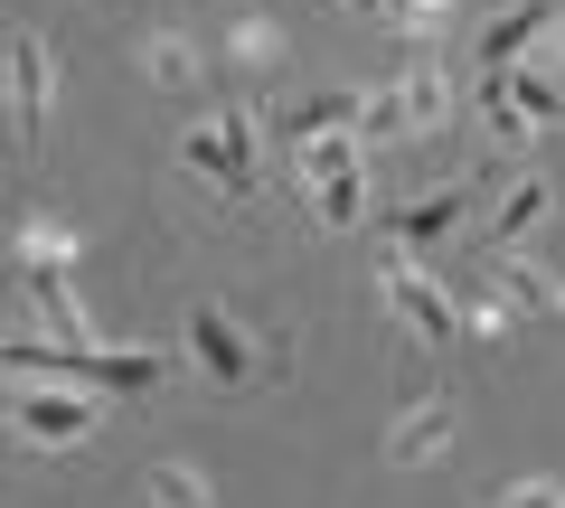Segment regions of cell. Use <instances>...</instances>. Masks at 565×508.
<instances>
[{
    "label": "cell",
    "mask_w": 565,
    "mask_h": 508,
    "mask_svg": "<svg viewBox=\"0 0 565 508\" xmlns=\"http://www.w3.org/2000/svg\"><path fill=\"white\" fill-rule=\"evenodd\" d=\"M20 302L39 311L47 329H57V348H95V321H85L76 292H66V264H47V255H20Z\"/></svg>",
    "instance_id": "cell-6"
},
{
    "label": "cell",
    "mask_w": 565,
    "mask_h": 508,
    "mask_svg": "<svg viewBox=\"0 0 565 508\" xmlns=\"http://www.w3.org/2000/svg\"><path fill=\"white\" fill-rule=\"evenodd\" d=\"M359 114H367V95L330 85V95L282 104V114H274V132H282V151H311V142H330V132H359Z\"/></svg>",
    "instance_id": "cell-7"
},
{
    "label": "cell",
    "mask_w": 565,
    "mask_h": 508,
    "mask_svg": "<svg viewBox=\"0 0 565 508\" xmlns=\"http://www.w3.org/2000/svg\"><path fill=\"white\" fill-rule=\"evenodd\" d=\"M95 414H104V396L95 387H57V377H20V396H10V433L39 443V452L95 443Z\"/></svg>",
    "instance_id": "cell-1"
},
{
    "label": "cell",
    "mask_w": 565,
    "mask_h": 508,
    "mask_svg": "<svg viewBox=\"0 0 565 508\" xmlns=\"http://www.w3.org/2000/svg\"><path fill=\"white\" fill-rule=\"evenodd\" d=\"M189 358H199L217 387H255V377H264L255 339H245V321H236L226 302H199V311H189Z\"/></svg>",
    "instance_id": "cell-5"
},
{
    "label": "cell",
    "mask_w": 565,
    "mask_h": 508,
    "mask_svg": "<svg viewBox=\"0 0 565 508\" xmlns=\"http://www.w3.org/2000/svg\"><path fill=\"white\" fill-rule=\"evenodd\" d=\"M349 10H367V20H396V0H349Z\"/></svg>",
    "instance_id": "cell-19"
},
{
    "label": "cell",
    "mask_w": 565,
    "mask_h": 508,
    "mask_svg": "<svg viewBox=\"0 0 565 508\" xmlns=\"http://www.w3.org/2000/svg\"><path fill=\"white\" fill-rule=\"evenodd\" d=\"M444 443H452V406H444V396H434V406H415L396 433H386V452H396V462H434Z\"/></svg>",
    "instance_id": "cell-13"
},
{
    "label": "cell",
    "mask_w": 565,
    "mask_h": 508,
    "mask_svg": "<svg viewBox=\"0 0 565 508\" xmlns=\"http://www.w3.org/2000/svg\"><path fill=\"white\" fill-rule=\"evenodd\" d=\"M462 207H471V188H462V180H452V188H434V198H415V207L396 217V245H405V255H434V245H444L452 226H462Z\"/></svg>",
    "instance_id": "cell-11"
},
{
    "label": "cell",
    "mask_w": 565,
    "mask_h": 508,
    "mask_svg": "<svg viewBox=\"0 0 565 508\" xmlns=\"http://www.w3.org/2000/svg\"><path fill=\"white\" fill-rule=\"evenodd\" d=\"M500 85H509V104H519V114H527V122H537V132H546V122H556V114H565V104H556V76H546V66H537V57H527V66H509V76H500Z\"/></svg>",
    "instance_id": "cell-14"
},
{
    "label": "cell",
    "mask_w": 565,
    "mask_h": 508,
    "mask_svg": "<svg viewBox=\"0 0 565 508\" xmlns=\"http://www.w3.org/2000/svg\"><path fill=\"white\" fill-rule=\"evenodd\" d=\"M481 122H490V142H500V151H509V142H527V132H537V122H527L519 104H509V85H500V76L481 85Z\"/></svg>",
    "instance_id": "cell-15"
},
{
    "label": "cell",
    "mask_w": 565,
    "mask_h": 508,
    "mask_svg": "<svg viewBox=\"0 0 565 508\" xmlns=\"http://www.w3.org/2000/svg\"><path fill=\"white\" fill-rule=\"evenodd\" d=\"M151 508H217V499H207V480H199V471L161 462V471H151Z\"/></svg>",
    "instance_id": "cell-16"
},
{
    "label": "cell",
    "mask_w": 565,
    "mask_h": 508,
    "mask_svg": "<svg viewBox=\"0 0 565 508\" xmlns=\"http://www.w3.org/2000/svg\"><path fill=\"white\" fill-rule=\"evenodd\" d=\"M10 122H20V142H39V122H47V47H39V29H10Z\"/></svg>",
    "instance_id": "cell-8"
},
{
    "label": "cell",
    "mask_w": 565,
    "mask_h": 508,
    "mask_svg": "<svg viewBox=\"0 0 565 508\" xmlns=\"http://www.w3.org/2000/svg\"><path fill=\"white\" fill-rule=\"evenodd\" d=\"M377 292H386V311H396V321L415 329V339H434V348H444V339H462V311H452V292L434 283V273H424L415 255H405V245H396V255H377Z\"/></svg>",
    "instance_id": "cell-3"
},
{
    "label": "cell",
    "mask_w": 565,
    "mask_h": 508,
    "mask_svg": "<svg viewBox=\"0 0 565 508\" xmlns=\"http://www.w3.org/2000/svg\"><path fill=\"white\" fill-rule=\"evenodd\" d=\"M180 170L189 180H217L226 198H245V188H255V114H245V104H217L207 122H189Z\"/></svg>",
    "instance_id": "cell-2"
},
{
    "label": "cell",
    "mask_w": 565,
    "mask_h": 508,
    "mask_svg": "<svg viewBox=\"0 0 565 508\" xmlns=\"http://www.w3.org/2000/svg\"><path fill=\"white\" fill-rule=\"evenodd\" d=\"M556 29V0H519L509 20H490L481 29V76H509V66H527V47Z\"/></svg>",
    "instance_id": "cell-9"
},
{
    "label": "cell",
    "mask_w": 565,
    "mask_h": 508,
    "mask_svg": "<svg viewBox=\"0 0 565 508\" xmlns=\"http://www.w3.org/2000/svg\"><path fill=\"white\" fill-rule=\"evenodd\" d=\"M396 104H405V132H452V114H462V95H452L444 66H415V76L396 85Z\"/></svg>",
    "instance_id": "cell-12"
},
{
    "label": "cell",
    "mask_w": 565,
    "mask_h": 508,
    "mask_svg": "<svg viewBox=\"0 0 565 508\" xmlns=\"http://www.w3.org/2000/svg\"><path fill=\"white\" fill-rule=\"evenodd\" d=\"M151 76L161 85H199V57H189L180 39H151Z\"/></svg>",
    "instance_id": "cell-17"
},
{
    "label": "cell",
    "mask_w": 565,
    "mask_h": 508,
    "mask_svg": "<svg viewBox=\"0 0 565 508\" xmlns=\"http://www.w3.org/2000/svg\"><path fill=\"white\" fill-rule=\"evenodd\" d=\"M302 180H311V217L321 226H359L367 217V180H359V132H330V142L302 151Z\"/></svg>",
    "instance_id": "cell-4"
},
{
    "label": "cell",
    "mask_w": 565,
    "mask_h": 508,
    "mask_svg": "<svg viewBox=\"0 0 565 508\" xmlns=\"http://www.w3.org/2000/svg\"><path fill=\"white\" fill-rule=\"evenodd\" d=\"M546 207H556V188H546V180H519L500 207H490V236H481V245H490V255H519V245L546 226Z\"/></svg>",
    "instance_id": "cell-10"
},
{
    "label": "cell",
    "mask_w": 565,
    "mask_h": 508,
    "mask_svg": "<svg viewBox=\"0 0 565 508\" xmlns=\"http://www.w3.org/2000/svg\"><path fill=\"white\" fill-rule=\"evenodd\" d=\"M500 508H565V480H509Z\"/></svg>",
    "instance_id": "cell-18"
}]
</instances>
